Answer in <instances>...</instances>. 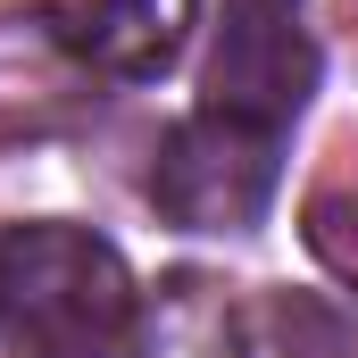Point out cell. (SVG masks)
<instances>
[{
  "label": "cell",
  "instance_id": "5b68a950",
  "mask_svg": "<svg viewBox=\"0 0 358 358\" xmlns=\"http://www.w3.org/2000/svg\"><path fill=\"white\" fill-rule=\"evenodd\" d=\"M167 292H176L167 317H159V325L134 317V334H125L117 358H242V350H234V317L200 300L208 283H167Z\"/></svg>",
  "mask_w": 358,
  "mask_h": 358
},
{
  "label": "cell",
  "instance_id": "8992f818",
  "mask_svg": "<svg viewBox=\"0 0 358 358\" xmlns=\"http://www.w3.org/2000/svg\"><path fill=\"white\" fill-rule=\"evenodd\" d=\"M300 234H308V250H317V259L358 292V176L317 183V192H308V225H300Z\"/></svg>",
  "mask_w": 358,
  "mask_h": 358
},
{
  "label": "cell",
  "instance_id": "7a4b0ae2",
  "mask_svg": "<svg viewBox=\"0 0 358 358\" xmlns=\"http://www.w3.org/2000/svg\"><path fill=\"white\" fill-rule=\"evenodd\" d=\"M275 192H283V134L225 108H192L183 125H167L150 167V200L183 234H250L267 225Z\"/></svg>",
  "mask_w": 358,
  "mask_h": 358
},
{
  "label": "cell",
  "instance_id": "277c9868",
  "mask_svg": "<svg viewBox=\"0 0 358 358\" xmlns=\"http://www.w3.org/2000/svg\"><path fill=\"white\" fill-rule=\"evenodd\" d=\"M42 25L100 84H159L200 25V0H84V8H50Z\"/></svg>",
  "mask_w": 358,
  "mask_h": 358
},
{
  "label": "cell",
  "instance_id": "6da1fadb",
  "mask_svg": "<svg viewBox=\"0 0 358 358\" xmlns=\"http://www.w3.org/2000/svg\"><path fill=\"white\" fill-rule=\"evenodd\" d=\"M142 300L117 242L84 225H8L0 234V342L17 358H117Z\"/></svg>",
  "mask_w": 358,
  "mask_h": 358
},
{
  "label": "cell",
  "instance_id": "3957f363",
  "mask_svg": "<svg viewBox=\"0 0 358 358\" xmlns=\"http://www.w3.org/2000/svg\"><path fill=\"white\" fill-rule=\"evenodd\" d=\"M325 76V50L308 34V0H225L208 67H200V108L250 117L283 134Z\"/></svg>",
  "mask_w": 358,
  "mask_h": 358
}]
</instances>
